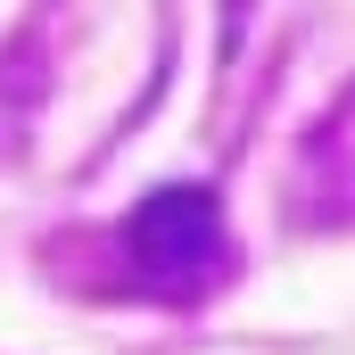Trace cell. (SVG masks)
I'll return each instance as SVG.
<instances>
[{"label": "cell", "mask_w": 355, "mask_h": 355, "mask_svg": "<svg viewBox=\"0 0 355 355\" xmlns=\"http://www.w3.org/2000/svg\"><path fill=\"white\" fill-rule=\"evenodd\" d=\"M132 248H141V265L166 272L174 289H198V281H215L223 272V215H215V198L207 190H157L141 215H132Z\"/></svg>", "instance_id": "1"}]
</instances>
